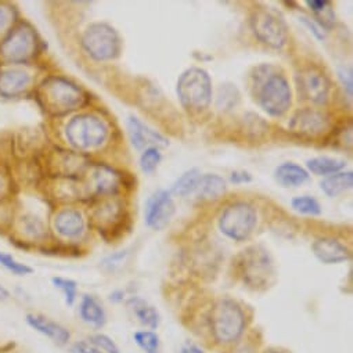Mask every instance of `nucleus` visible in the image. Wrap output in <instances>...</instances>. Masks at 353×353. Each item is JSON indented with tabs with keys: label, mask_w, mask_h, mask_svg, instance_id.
Returning a JSON list of instances; mask_svg holds the SVG:
<instances>
[{
	"label": "nucleus",
	"mask_w": 353,
	"mask_h": 353,
	"mask_svg": "<svg viewBox=\"0 0 353 353\" xmlns=\"http://www.w3.org/2000/svg\"><path fill=\"white\" fill-rule=\"evenodd\" d=\"M226 192V182L218 174H201L196 188V194L201 200H218Z\"/></svg>",
	"instance_id": "24"
},
{
	"label": "nucleus",
	"mask_w": 353,
	"mask_h": 353,
	"mask_svg": "<svg viewBox=\"0 0 353 353\" xmlns=\"http://www.w3.org/2000/svg\"><path fill=\"white\" fill-rule=\"evenodd\" d=\"M338 75L343 88L347 92V96L352 97V70L347 67H342L338 70Z\"/></svg>",
	"instance_id": "38"
},
{
	"label": "nucleus",
	"mask_w": 353,
	"mask_h": 353,
	"mask_svg": "<svg viewBox=\"0 0 353 353\" xmlns=\"http://www.w3.org/2000/svg\"><path fill=\"white\" fill-rule=\"evenodd\" d=\"M200 176L201 173L199 169H190L185 172L172 186V194L179 196V197H189L194 194L197 183L200 181Z\"/></svg>",
	"instance_id": "27"
},
{
	"label": "nucleus",
	"mask_w": 353,
	"mask_h": 353,
	"mask_svg": "<svg viewBox=\"0 0 353 353\" xmlns=\"http://www.w3.org/2000/svg\"><path fill=\"white\" fill-rule=\"evenodd\" d=\"M181 353H207L201 346L193 342H188L181 347Z\"/></svg>",
	"instance_id": "41"
},
{
	"label": "nucleus",
	"mask_w": 353,
	"mask_h": 353,
	"mask_svg": "<svg viewBox=\"0 0 353 353\" xmlns=\"http://www.w3.org/2000/svg\"><path fill=\"white\" fill-rule=\"evenodd\" d=\"M251 28L262 43L273 49H280L287 42V24L283 16L270 8H259L252 13Z\"/></svg>",
	"instance_id": "9"
},
{
	"label": "nucleus",
	"mask_w": 353,
	"mask_h": 353,
	"mask_svg": "<svg viewBox=\"0 0 353 353\" xmlns=\"http://www.w3.org/2000/svg\"><path fill=\"white\" fill-rule=\"evenodd\" d=\"M239 268L244 281L252 287H261L269 283L273 274L270 255L261 247H251L239 258Z\"/></svg>",
	"instance_id": "10"
},
{
	"label": "nucleus",
	"mask_w": 353,
	"mask_h": 353,
	"mask_svg": "<svg viewBox=\"0 0 353 353\" xmlns=\"http://www.w3.org/2000/svg\"><path fill=\"white\" fill-rule=\"evenodd\" d=\"M72 353H103L97 346L90 343L88 339L77 341L71 345Z\"/></svg>",
	"instance_id": "37"
},
{
	"label": "nucleus",
	"mask_w": 353,
	"mask_h": 353,
	"mask_svg": "<svg viewBox=\"0 0 353 353\" xmlns=\"http://www.w3.org/2000/svg\"><path fill=\"white\" fill-rule=\"evenodd\" d=\"M128 305L140 324L147 327V330H157V327L159 325L161 317L158 310L152 305H150L147 301L139 296H132L128 301Z\"/></svg>",
	"instance_id": "23"
},
{
	"label": "nucleus",
	"mask_w": 353,
	"mask_h": 353,
	"mask_svg": "<svg viewBox=\"0 0 353 353\" xmlns=\"http://www.w3.org/2000/svg\"><path fill=\"white\" fill-rule=\"evenodd\" d=\"M313 255L324 265H336L350 259L346 245L332 237H320L312 244Z\"/></svg>",
	"instance_id": "17"
},
{
	"label": "nucleus",
	"mask_w": 353,
	"mask_h": 353,
	"mask_svg": "<svg viewBox=\"0 0 353 353\" xmlns=\"http://www.w3.org/2000/svg\"><path fill=\"white\" fill-rule=\"evenodd\" d=\"M330 128V118L323 111L305 108L298 111L290 121V130L301 137H317Z\"/></svg>",
	"instance_id": "14"
},
{
	"label": "nucleus",
	"mask_w": 353,
	"mask_h": 353,
	"mask_svg": "<svg viewBox=\"0 0 353 353\" xmlns=\"http://www.w3.org/2000/svg\"><path fill=\"white\" fill-rule=\"evenodd\" d=\"M3 189H5V181H3V176L0 174V196H2Z\"/></svg>",
	"instance_id": "43"
},
{
	"label": "nucleus",
	"mask_w": 353,
	"mask_h": 353,
	"mask_svg": "<svg viewBox=\"0 0 353 353\" xmlns=\"http://www.w3.org/2000/svg\"><path fill=\"white\" fill-rule=\"evenodd\" d=\"M52 284L56 290H59L63 296L67 306H74L78 301V283L68 277L56 276L52 279Z\"/></svg>",
	"instance_id": "30"
},
{
	"label": "nucleus",
	"mask_w": 353,
	"mask_h": 353,
	"mask_svg": "<svg viewBox=\"0 0 353 353\" xmlns=\"http://www.w3.org/2000/svg\"><path fill=\"white\" fill-rule=\"evenodd\" d=\"M0 268H3L6 272L17 277H26L34 273V269L30 265L19 261L14 255L2 250H0Z\"/></svg>",
	"instance_id": "29"
},
{
	"label": "nucleus",
	"mask_w": 353,
	"mask_h": 353,
	"mask_svg": "<svg viewBox=\"0 0 353 353\" xmlns=\"http://www.w3.org/2000/svg\"><path fill=\"white\" fill-rule=\"evenodd\" d=\"M133 341L143 353H161V338L154 330H139Z\"/></svg>",
	"instance_id": "28"
},
{
	"label": "nucleus",
	"mask_w": 353,
	"mask_h": 353,
	"mask_svg": "<svg viewBox=\"0 0 353 353\" xmlns=\"http://www.w3.org/2000/svg\"><path fill=\"white\" fill-rule=\"evenodd\" d=\"M78 316L83 324L94 331L101 330L107 323V312L101 301L92 294H85L81 296Z\"/></svg>",
	"instance_id": "19"
},
{
	"label": "nucleus",
	"mask_w": 353,
	"mask_h": 353,
	"mask_svg": "<svg viewBox=\"0 0 353 353\" xmlns=\"http://www.w3.org/2000/svg\"><path fill=\"white\" fill-rule=\"evenodd\" d=\"M12 298V292L8 287H5L2 283H0V302H6Z\"/></svg>",
	"instance_id": "42"
},
{
	"label": "nucleus",
	"mask_w": 353,
	"mask_h": 353,
	"mask_svg": "<svg viewBox=\"0 0 353 353\" xmlns=\"http://www.w3.org/2000/svg\"><path fill=\"white\" fill-rule=\"evenodd\" d=\"M93 221L99 223L101 232H117V229L125 222L122 207L115 201H104L101 207L96 210Z\"/></svg>",
	"instance_id": "21"
},
{
	"label": "nucleus",
	"mask_w": 353,
	"mask_h": 353,
	"mask_svg": "<svg viewBox=\"0 0 353 353\" xmlns=\"http://www.w3.org/2000/svg\"><path fill=\"white\" fill-rule=\"evenodd\" d=\"M296 86L299 96L313 104H325L331 92L328 77L320 67L313 64L298 72Z\"/></svg>",
	"instance_id": "11"
},
{
	"label": "nucleus",
	"mask_w": 353,
	"mask_h": 353,
	"mask_svg": "<svg viewBox=\"0 0 353 353\" xmlns=\"http://www.w3.org/2000/svg\"><path fill=\"white\" fill-rule=\"evenodd\" d=\"M176 92L188 111L201 112L211 104L212 82L207 71L192 67L179 77Z\"/></svg>",
	"instance_id": "4"
},
{
	"label": "nucleus",
	"mask_w": 353,
	"mask_h": 353,
	"mask_svg": "<svg viewBox=\"0 0 353 353\" xmlns=\"http://www.w3.org/2000/svg\"><path fill=\"white\" fill-rule=\"evenodd\" d=\"M210 325L215 342L221 345L234 343L245 330V313L233 299H222L211 310Z\"/></svg>",
	"instance_id": "3"
},
{
	"label": "nucleus",
	"mask_w": 353,
	"mask_h": 353,
	"mask_svg": "<svg viewBox=\"0 0 353 353\" xmlns=\"http://www.w3.org/2000/svg\"><path fill=\"white\" fill-rule=\"evenodd\" d=\"M39 43L37 31L27 23H19L0 41V57L12 65L26 64L39 52Z\"/></svg>",
	"instance_id": "5"
},
{
	"label": "nucleus",
	"mask_w": 353,
	"mask_h": 353,
	"mask_svg": "<svg viewBox=\"0 0 353 353\" xmlns=\"http://www.w3.org/2000/svg\"><path fill=\"white\" fill-rule=\"evenodd\" d=\"M174 211L176 208L170 193L166 190H158L147 200L144 210L145 225L150 229L162 230L170 222Z\"/></svg>",
	"instance_id": "12"
},
{
	"label": "nucleus",
	"mask_w": 353,
	"mask_h": 353,
	"mask_svg": "<svg viewBox=\"0 0 353 353\" xmlns=\"http://www.w3.org/2000/svg\"><path fill=\"white\" fill-rule=\"evenodd\" d=\"M161 152L158 150V147H148L143 151L141 157H140V168L144 173H152L157 166L161 162Z\"/></svg>",
	"instance_id": "34"
},
{
	"label": "nucleus",
	"mask_w": 353,
	"mask_h": 353,
	"mask_svg": "<svg viewBox=\"0 0 353 353\" xmlns=\"http://www.w3.org/2000/svg\"><path fill=\"white\" fill-rule=\"evenodd\" d=\"M68 143L79 152L101 147L108 137V128L103 119L92 114L74 117L65 126Z\"/></svg>",
	"instance_id": "6"
},
{
	"label": "nucleus",
	"mask_w": 353,
	"mask_h": 353,
	"mask_svg": "<svg viewBox=\"0 0 353 353\" xmlns=\"http://www.w3.org/2000/svg\"><path fill=\"white\" fill-rule=\"evenodd\" d=\"M31 75L20 67H8L0 71V96L16 99L23 96L31 86Z\"/></svg>",
	"instance_id": "15"
},
{
	"label": "nucleus",
	"mask_w": 353,
	"mask_h": 353,
	"mask_svg": "<svg viewBox=\"0 0 353 353\" xmlns=\"http://www.w3.org/2000/svg\"><path fill=\"white\" fill-rule=\"evenodd\" d=\"M252 90L261 108L272 117H281L291 107L292 93L287 78L269 65L255 70Z\"/></svg>",
	"instance_id": "1"
},
{
	"label": "nucleus",
	"mask_w": 353,
	"mask_h": 353,
	"mask_svg": "<svg viewBox=\"0 0 353 353\" xmlns=\"http://www.w3.org/2000/svg\"><path fill=\"white\" fill-rule=\"evenodd\" d=\"M83 50L96 61L115 59L121 52L118 32L105 23H94L82 35Z\"/></svg>",
	"instance_id": "7"
},
{
	"label": "nucleus",
	"mask_w": 353,
	"mask_h": 353,
	"mask_svg": "<svg viewBox=\"0 0 353 353\" xmlns=\"http://www.w3.org/2000/svg\"><path fill=\"white\" fill-rule=\"evenodd\" d=\"M16 19H17V12L14 8L6 3L0 5V37L3 34H8L13 28Z\"/></svg>",
	"instance_id": "35"
},
{
	"label": "nucleus",
	"mask_w": 353,
	"mask_h": 353,
	"mask_svg": "<svg viewBox=\"0 0 353 353\" xmlns=\"http://www.w3.org/2000/svg\"><path fill=\"white\" fill-rule=\"evenodd\" d=\"M353 185V173L352 172H338L327 176L321 182L320 188L324 194L328 197H336L352 189Z\"/></svg>",
	"instance_id": "25"
},
{
	"label": "nucleus",
	"mask_w": 353,
	"mask_h": 353,
	"mask_svg": "<svg viewBox=\"0 0 353 353\" xmlns=\"http://www.w3.org/2000/svg\"><path fill=\"white\" fill-rule=\"evenodd\" d=\"M23 234L30 237V239H41L45 234V229L43 225L41 223V221H38V218L32 216V215H27L23 218Z\"/></svg>",
	"instance_id": "36"
},
{
	"label": "nucleus",
	"mask_w": 353,
	"mask_h": 353,
	"mask_svg": "<svg viewBox=\"0 0 353 353\" xmlns=\"http://www.w3.org/2000/svg\"><path fill=\"white\" fill-rule=\"evenodd\" d=\"M38 100L48 112L64 115L82 107L86 94L79 86L63 77H49L38 88Z\"/></svg>",
	"instance_id": "2"
},
{
	"label": "nucleus",
	"mask_w": 353,
	"mask_h": 353,
	"mask_svg": "<svg viewBox=\"0 0 353 353\" xmlns=\"http://www.w3.org/2000/svg\"><path fill=\"white\" fill-rule=\"evenodd\" d=\"M26 323L27 325L38 332L39 335L50 339L54 345L60 347H65L71 343L72 334L68 327L64 324L53 320L49 316H45L42 313H27L26 314Z\"/></svg>",
	"instance_id": "13"
},
{
	"label": "nucleus",
	"mask_w": 353,
	"mask_h": 353,
	"mask_svg": "<svg viewBox=\"0 0 353 353\" xmlns=\"http://www.w3.org/2000/svg\"><path fill=\"white\" fill-rule=\"evenodd\" d=\"M230 181L234 185H241V183H248L252 181L251 174L245 170H239V172H233L230 176Z\"/></svg>",
	"instance_id": "39"
},
{
	"label": "nucleus",
	"mask_w": 353,
	"mask_h": 353,
	"mask_svg": "<svg viewBox=\"0 0 353 353\" xmlns=\"http://www.w3.org/2000/svg\"><path fill=\"white\" fill-rule=\"evenodd\" d=\"M126 126H128L130 141L137 150H143L148 147H161V145L163 147L168 144L163 136H161L158 132L152 130L151 128H148L145 123H143L140 119L134 117L128 118Z\"/></svg>",
	"instance_id": "18"
},
{
	"label": "nucleus",
	"mask_w": 353,
	"mask_h": 353,
	"mask_svg": "<svg viewBox=\"0 0 353 353\" xmlns=\"http://www.w3.org/2000/svg\"><path fill=\"white\" fill-rule=\"evenodd\" d=\"M255 208L244 201L230 204L221 215L219 229L221 232L234 241H245L252 234L256 226Z\"/></svg>",
	"instance_id": "8"
},
{
	"label": "nucleus",
	"mask_w": 353,
	"mask_h": 353,
	"mask_svg": "<svg viewBox=\"0 0 353 353\" xmlns=\"http://www.w3.org/2000/svg\"><path fill=\"white\" fill-rule=\"evenodd\" d=\"M345 165H346L345 161L338 158H330V157H317L306 162L309 172L319 176H330V174L338 173L345 168Z\"/></svg>",
	"instance_id": "26"
},
{
	"label": "nucleus",
	"mask_w": 353,
	"mask_h": 353,
	"mask_svg": "<svg viewBox=\"0 0 353 353\" xmlns=\"http://www.w3.org/2000/svg\"><path fill=\"white\" fill-rule=\"evenodd\" d=\"M301 21H302L306 27H309L310 32H313V35H314L317 39H324V32H323L312 20H309V19H306V17H302Z\"/></svg>",
	"instance_id": "40"
},
{
	"label": "nucleus",
	"mask_w": 353,
	"mask_h": 353,
	"mask_svg": "<svg viewBox=\"0 0 353 353\" xmlns=\"http://www.w3.org/2000/svg\"><path fill=\"white\" fill-rule=\"evenodd\" d=\"M291 207L294 211L302 215L317 216L321 214V207L319 201L310 196H299L291 200Z\"/></svg>",
	"instance_id": "31"
},
{
	"label": "nucleus",
	"mask_w": 353,
	"mask_h": 353,
	"mask_svg": "<svg viewBox=\"0 0 353 353\" xmlns=\"http://www.w3.org/2000/svg\"><path fill=\"white\" fill-rule=\"evenodd\" d=\"M240 100L239 90L232 86V85H222L219 89V96H218V107L221 110H230L233 108Z\"/></svg>",
	"instance_id": "33"
},
{
	"label": "nucleus",
	"mask_w": 353,
	"mask_h": 353,
	"mask_svg": "<svg viewBox=\"0 0 353 353\" xmlns=\"http://www.w3.org/2000/svg\"><path fill=\"white\" fill-rule=\"evenodd\" d=\"M54 229L64 239H78L85 232L83 215L74 208H65L54 216Z\"/></svg>",
	"instance_id": "20"
},
{
	"label": "nucleus",
	"mask_w": 353,
	"mask_h": 353,
	"mask_svg": "<svg viewBox=\"0 0 353 353\" xmlns=\"http://www.w3.org/2000/svg\"><path fill=\"white\" fill-rule=\"evenodd\" d=\"M89 182L93 193L97 197H112L119 189V174L105 165H94L90 168Z\"/></svg>",
	"instance_id": "16"
},
{
	"label": "nucleus",
	"mask_w": 353,
	"mask_h": 353,
	"mask_svg": "<svg viewBox=\"0 0 353 353\" xmlns=\"http://www.w3.org/2000/svg\"><path fill=\"white\" fill-rule=\"evenodd\" d=\"M274 178L283 188H298L307 182L309 172L294 162H285L277 166Z\"/></svg>",
	"instance_id": "22"
},
{
	"label": "nucleus",
	"mask_w": 353,
	"mask_h": 353,
	"mask_svg": "<svg viewBox=\"0 0 353 353\" xmlns=\"http://www.w3.org/2000/svg\"><path fill=\"white\" fill-rule=\"evenodd\" d=\"M0 347H2V345H0Z\"/></svg>",
	"instance_id": "45"
},
{
	"label": "nucleus",
	"mask_w": 353,
	"mask_h": 353,
	"mask_svg": "<svg viewBox=\"0 0 353 353\" xmlns=\"http://www.w3.org/2000/svg\"><path fill=\"white\" fill-rule=\"evenodd\" d=\"M88 341L94 346H97L103 353H122L117 342L107 334L93 332L92 335H89Z\"/></svg>",
	"instance_id": "32"
},
{
	"label": "nucleus",
	"mask_w": 353,
	"mask_h": 353,
	"mask_svg": "<svg viewBox=\"0 0 353 353\" xmlns=\"http://www.w3.org/2000/svg\"><path fill=\"white\" fill-rule=\"evenodd\" d=\"M263 353H284V352L277 350V349H269V350H266V352H263Z\"/></svg>",
	"instance_id": "44"
}]
</instances>
